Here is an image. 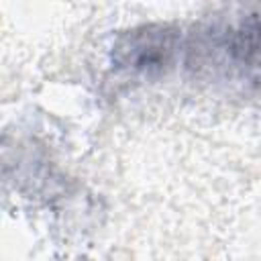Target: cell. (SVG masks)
I'll return each mask as SVG.
<instances>
[{"label":"cell","instance_id":"6da1fadb","mask_svg":"<svg viewBox=\"0 0 261 261\" xmlns=\"http://www.w3.org/2000/svg\"><path fill=\"white\" fill-rule=\"evenodd\" d=\"M194 55L196 65L212 67L232 82L261 80V10L243 12L212 20L200 35Z\"/></svg>","mask_w":261,"mask_h":261},{"label":"cell","instance_id":"7a4b0ae2","mask_svg":"<svg viewBox=\"0 0 261 261\" xmlns=\"http://www.w3.org/2000/svg\"><path fill=\"white\" fill-rule=\"evenodd\" d=\"M177 51V31L163 24H147L118 37L112 61L118 69L137 75L163 73Z\"/></svg>","mask_w":261,"mask_h":261}]
</instances>
